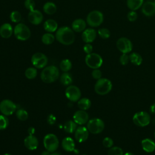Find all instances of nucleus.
I'll list each match as a JSON object with an SVG mask.
<instances>
[{"label":"nucleus","mask_w":155,"mask_h":155,"mask_svg":"<svg viewBox=\"0 0 155 155\" xmlns=\"http://www.w3.org/2000/svg\"><path fill=\"white\" fill-rule=\"evenodd\" d=\"M56 38L63 45H71L75 39L74 31L68 27L64 26L59 28L56 32Z\"/></svg>","instance_id":"nucleus-1"},{"label":"nucleus","mask_w":155,"mask_h":155,"mask_svg":"<svg viewBox=\"0 0 155 155\" xmlns=\"http://www.w3.org/2000/svg\"><path fill=\"white\" fill-rule=\"evenodd\" d=\"M59 76V69L54 65L45 67L41 73V80L45 83H52L56 81Z\"/></svg>","instance_id":"nucleus-2"},{"label":"nucleus","mask_w":155,"mask_h":155,"mask_svg":"<svg viewBox=\"0 0 155 155\" xmlns=\"http://www.w3.org/2000/svg\"><path fill=\"white\" fill-rule=\"evenodd\" d=\"M111 82L107 78L98 79L94 85V91L99 95H105L110 92L112 89Z\"/></svg>","instance_id":"nucleus-3"},{"label":"nucleus","mask_w":155,"mask_h":155,"mask_svg":"<svg viewBox=\"0 0 155 155\" xmlns=\"http://www.w3.org/2000/svg\"><path fill=\"white\" fill-rule=\"evenodd\" d=\"M13 32L16 38L22 41L28 39L31 35V31L29 28L22 23L17 24L15 27Z\"/></svg>","instance_id":"nucleus-4"},{"label":"nucleus","mask_w":155,"mask_h":155,"mask_svg":"<svg viewBox=\"0 0 155 155\" xmlns=\"http://www.w3.org/2000/svg\"><path fill=\"white\" fill-rule=\"evenodd\" d=\"M43 143L46 150L53 153L56 151L59 147V140L57 136L52 133L46 134L43 140Z\"/></svg>","instance_id":"nucleus-5"},{"label":"nucleus","mask_w":155,"mask_h":155,"mask_svg":"<svg viewBox=\"0 0 155 155\" xmlns=\"http://www.w3.org/2000/svg\"><path fill=\"white\" fill-rule=\"evenodd\" d=\"M104 21V15L99 10L90 12L87 16V23L91 27H96L99 26Z\"/></svg>","instance_id":"nucleus-6"},{"label":"nucleus","mask_w":155,"mask_h":155,"mask_svg":"<svg viewBox=\"0 0 155 155\" xmlns=\"http://www.w3.org/2000/svg\"><path fill=\"white\" fill-rule=\"evenodd\" d=\"M87 128L90 133L97 134L101 133L104 130L105 124L102 119L99 118H93L88 121Z\"/></svg>","instance_id":"nucleus-7"},{"label":"nucleus","mask_w":155,"mask_h":155,"mask_svg":"<svg viewBox=\"0 0 155 155\" xmlns=\"http://www.w3.org/2000/svg\"><path fill=\"white\" fill-rule=\"evenodd\" d=\"M85 62L88 67L93 69H97L102 65L103 59L99 54L91 53L87 54L85 58Z\"/></svg>","instance_id":"nucleus-8"},{"label":"nucleus","mask_w":155,"mask_h":155,"mask_svg":"<svg viewBox=\"0 0 155 155\" xmlns=\"http://www.w3.org/2000/svg\"><path fill=\"white\" fill-rule=\"evenodd\" d=\"M151 120L150 115L146 111H139L136 113L133 117L134 124L140 127L147 126Z\"/></svg>","instance_id":"nucleus-9"},{"label":"nucleus","mask_w":155,"mask_h":155,"mask_svg":"<svg viewBox=\"0 0 155 155\" xmlns=\"http://www.w3.org/2000/svg\"><path fill=\"white\" fill-rule=\"evenodd\" d=\"M16 105L10 99H4L0 102V111L5 116H10L16 111Z\"/></svg>","instance_id":"nucleus-10"},{"label":"nucleus","mask_w":155,"mask_h":155,"mask_svg":"<svg viewBox=\"0 0 155 155\" xmlns=\"http://www.w3.org/2000/svg\"><path fill=\"white\" fill-rule=\"evenodd\" d=\"M31 62L35 68H43L47 64L48 58L44 53H36L31 56Z\"/></svg>","instance_id":"nucleus-11"},{"label":"nucleus","mask_w":155,"mask_h":155,"mask_svg":"<svg viewBox=\"0 0 155 155\" xmlns=\"http://www.w3.org/2000/svg\"><path fill=\"white\" fill-rule=\"evenodd\" d=\"M67 98L71 102H77L80 99L81 96V92L80 89L75 85H68L65 92Z\"/></svg>","instance_id":"nucleus-12"},{"label":"nucleus","mask_w":155,"mask_h":155,"mask_svg":"<svg viewBox=\"0 0 155 155\" xmlns=\"http://www.w3.org/2000/svg\"><path fill=\"white\" fill-rule=\"evenodd\" d=\"M117 49L122 53H130L133 49V44L127 38L122 37L117 39L116 42Z\"/></svg>","instance_id":"nucleus-13"},{"label":"nucleus","mask_w":155,"mask_h":155,"mask_svg":"<svg viewBox=\"0 0 155 155\" xmlns=\"http://www.w3.org/2000/svg\"><path fill=\"white\" fill-rule=\"evenodd\" d=\"M89 131L87 128L84 126H80L77 127L74 132V137L76 141L79 143L85 142L88 137Z\"/></svg>","instance_id":"nucleus-14"},{"label":"nucleus","mask_w":155,"mask_h":155,"mask_svg":"<svg viewBox=\"0 0 155 155\" xmlns=\"http://www.w3.org/2000/svg\"><path fill=\"white\" fill-rule=\"evenodd\" d=\"M73 120L78 125H82L88 122V114L85 111L79 110L76 111L73 114Z\"/></svg>","instance_id":"nucleus-15"},{"label":"nucleus","mask_w":155,"mask_h":155,"mask_svg":"<svg viewBox=\"0 0 155 155\" xmlns=\"http://www.w3.org/2000/svg\"><path fill=\"white\" fill-rule=\"evenodd\" d=\"M28 19L32 24L39 25L43 20V15L39 10L34 9L28 13Z\"/></svg>","instance_id":"nucleus-16"},{"label":"nucleus","mask_w":155,"mask_h":155,"mask_svg":"<svg viewBox=\"0 0 155 155\" xmlns=\"http://www.w3.org/2000/svg\"><path fill=\"white\" fill-rule=\"evenodd\" d=\"M142 12L146 16H153L155 15V4L153 1H148L143 4Z\"/></svg>","instance_id":"nucleus-17"},{"label":"nucleus","mask_w":155,"mask_h":155,"mask_svg":"<svg viewBox=\"0 0 155 155\" xmlns=\"http://www.w3.org/2000/svg\"><path fill=\"white\" fill-rule=\"evenodd\" d=\"M25 147L29 150H35L37 149L39 142L36 137L34 135H28L27 136L24 141Z\"/></svg>","instance_id":"nucleus-18"},{"label":"nucleus","mask_w":155,"mask_h":155,"mask_svg":"<svg viewBox=\"0 0 155 155\" xmlns=\"http://www.w3.org/2000/svg\"><path fill=\"white\" fill-rule=\"evenodd\" d=\"M96 38V31L93 28H87L83 31L82 39L85 43H91L93 42Z\"/></svg>","instance_id":"nucleus-19"},{"label":"nucleus","mask_w":155,"mask_h":155,"mask_svg":"<svg viewBox=\"0 0 155 155\" xmlns=\"http://www.w3.org/2000/svg\"><path fill=\"white\" fill-rule=\"evenodd\" d=\"M13 31V27L9 23H4L0 27V36L2 38H9L12 35Z\"/></svg>","instance_id":"nucleus-20"},{"label":"nucleus","mask_w":155,"mask_h":155,"mask_svg":"<svg viewBox=\"0 0 155 155\" xmlns=\"http://www.w3.org/2000/svg\"><path fill=\"white\" fill-rule=\"evenodd\" d=\"M62 147L68 152H71L75 150V143L74 140L70 137H66L62 140Z\"/></svg>","instance_id":"nucleus-21"},{"label":"nucleus","mask_w":155,"mask_h":155,"mask_svg":"<svg viewBox=\"0 0 155 155\" xmlns=\"http://www.w3.org/2000/svg\"><path fill=\"white\" fill-rule=\"evenodd\" d=\"M141 145L142 149L147 153H152L155 150L154 142L148 138L143 139L141 142Z\"/></svg>","instance_id":"nucleus-22"},{"label":"nucleus","mask_w":155,"mask_h":155,"mask_svg":"<svg viewBox=\"0 0 155 155\" xmlns=\"http://www.w3.org/2000/svg\"><path fill=\"white\" fill-rule=\"evenodd\" d=\"M86 22L82 19H76L71 24V28L74 31L81 32L85 30Z\"/></svg>","instance_id":"nucleus-23"},{"label":"nucleus","mask_w":155,"mask_h":155,"mask_svg":"<svg viewBox=\"0 0 155 155\" xmlns=\"http://www.w3.org/2000/svg\"><path fill=\"white\" fill-rule=\"evenodd\" d=\"M44 28L48 33L54 32L58 30V23L54 19H47L44 23Z\"/></svg>","instance_id":"nucleus-24"},{"label":"nucleus","mask_w":155,"mask_h":155,"mask_svg":"<svg viewBox=\"0 0 155 155\" xmlns=\"http://www.w3.org/2000/svg\"><path fill=\"white\" fill-rule=\"evenodd\" d=\"M143 4V0H127V7L131 10L136 11L138 10Z\"/></svg>","instance_id":"nucleus-25"},{"label":"nucleus","mask_w":155,"mask_h":155,"mask_svg":"<svg viewBox=\"0 0 155 155\" xmlns=\"http://www.w3.org/2000/svg\"><path fill=\"white\" fill-rule=\"evenodd\" d=\"M44 12L47 15H53L56 13L57 7L53 2H47L43 6Z\"/></svg>","instance_id":"nucleus-26"},{"label":"nucleus","mask_w":155,"mask_h":155,"mask_svg":"<svg viewBox=\"0 0 155 155\" xmlns=\"http://www.w3.org/2000/svg\"><path fill=\"white\" fill-rule=\"evenodd\" d=\"M130 61L134 65H140L142 62V58L140 54L137 53H132L129 55Z\"/></svg>","instance_id":"nucleus-27"},{"label":"nucleus","mask_w":155,"mask_h":155,"mask_svg":"<svg viewBox=\"0 0 155 155\" xmlns=\"http://www.w3.org/2000/svg\"><path fill=\"white\" fill-rule=\"evenodd\" d=\"M91 101L87 97H84L82 99H80L78 101V106L80 108V110H87L90 108L91 107Z\"/></svg>","instance_id":"nucleus-28"},{"label":"nucleus","mask_w":155,"mask_h":155,"mask_svg":"<svg viewBox=\"0 0 155 155\" xmlns=\"http://www.w3.org/2000/svg\"><path fill=\"white\" fill-rule=\"evenodd\" d=\"M60 81L62 85L65 86H68L71 84L73 82V78L69 73L64 72L60 77Z\"/></svg>","instance_id":"nucleus-29"},{"label":"nucleus","mask_w":155,"mask_h":155,"mask_svg":"<svg viewBox=\"0 0 155 155\" xmlns=\"http://www.w3.org/2000/svg\"><path fill=\"white\" fill-rule=\"evenodd\" d=\"M64 128L67 133H73L77 128V124L74 120H68L65 123Z\"/></svg>","instance_id":"nucleus-30"},{"label":"nucleus","mask_w":155,"mask_h":155,"mask_svg":"<svg viewBox=\"0 0 155 155\" xmlns=\"http://www.w3.org/2000/svg\"><path fill=\"white\" fill-rule=\"evenodd\" d=\"M59 67L61 70L64 71V72H68L69 70H71V67H72V64L71 62L68 59H63L60 64H59Z\"/></svg>","instance_id":"nucleus-31"},{"label":"nucleus","mask_w":155,"mask_h":155,"mask_svg":"<svg viewBox=\"0 0 155 155\" xmlns=\"http://www.w3.org/2000/svg\"><path fill=\"white\" fill-rule=\"evenodd\" d=\"M54 36L53 34L51 33H47L42 35L41 40L43 44L45 45H50L54 42Z\"/></svg>","instance_id":"nucleus-32"},{"label":"nucleus","mask_w":155,"mask_h":155,"mask_svg":"<svg viewBox=\"0 0 155 155\" xmlns=\"http://www.w3.org/2000/svg\"><path fill=\"white\" fill-rule=\"evenodd\" d=\"M37 76V70L35 67H29L25 71V76L28 79H33Z\"/></svg>","instance_id":"nucleus-33"},{"label":"nucleus","mask_w":155,"mask_h":155,"mask_svg":"<svg viewBox=\"0 0 155 155\" xmlns=\"http://www.w3.org/2000/svg\"><path fill=\"white\" fill-rule=\"evenodd\" d=\"M16 116L19 120L22 121L26 120L28 117V114L27 111L24 109H19L16 111Z\"/></svg>","instance_id":"nucleus-34"},{"label":"nucleus","mask_w":155,"mask_h":155,"mask_svg":"<svg viewBox=\"0 0 155 155\" xmlns=\"http://www.w3.org/2000/svg\"><path fill=\"white\" fill-rule=\"evenodd\" d=\"M10 19L12 22L17 23V22H19V21H21V20L22 19V16L19 12L15 10V11H13L12 12H11V13L10 15Z\"/></svg>","instance_id":"nucleus-35"},{"label":"nucleus","mask_w":155,"mask_h":155,"mask_svg":"<svg viewBox=\"0 0 155 155\" xmlns=\"http://www.w3.org/2000/svg\"><path fill=\"white\" fill-rule=\"evenodd\" d=\"M9 124V120L7 117L4 114L0 115V130L7 128Z\"/></svg>","instance_id":"nucleus-36"},{"label":"nucleus","mask_w":155,"mask_h":155,"mask_svg":"<svg viewBox=\"0 0 155 155\" xmlns=\"http://www.w3.org/2000/svg\"><path fill=\"white\" fill-rule=\"evenodd\" d=\"M97 33L99 35V36L104 39H108L110 36V31L108 29L106 28H101L98 30Z\"/></svg>","instance_id":"nucleus-37"},{"label":"nucleus","mask_w":155,"mask_h":155,"mask_svg":"<svg viewBox=\"0 0 155 155\" xmlns=\"http://www.w3.org/2000/svg\"><path fill=\"white\" fill-rule=\"evenodd\" d=\"M108 155H124V153L121 148L119 147H113L109 149Z\"/></svg>","instance_id":"nucleus-38"},{"label":"nucleus","mask_w":155,"mask_h":155,"mask_svg":"<svg viewBox=\"0 0 155 155\" xmlns=\"http://www.w3.org/2000/svg\"><path fill=\"white\" fill-rule=\"evenodd\" d=\"M102 144L105 148H111L113 145V140L111 138L106 137L103 139Z\"/></svg>","instance_id":"nucleus-39"},{"label":"nucleus","mask_w":155,"mask_h":155,"mask_svg":"<svg viewBox=\"0 0 155 155\" xmlns=\"http://www.w3.org/2000/svg\"><path fill=\"white\" fill-rule=\"evenodd\" d=\"M24 6L30 11L35 9V2L33 0H25L24 2Z\"/></svg>","instance_id":"nucleus-40"},{"label":"nucleus","mask_w":155,"mask_h":155,"mask_svg":"<svg viewBox=\"0 0 155 155\" xmlns=\"http://www.w3.org/2000/svg\"><path fill=\"white\" fill-rule=\"evenodd\" d=\"M130 61L129 56L126 53H122V54L120 56L119 62L122 65H126Z\"/></svg>","instance_id":"nucleus-41"},{"label":"nucleus","mask_w":155,"mask_h":155,"mask_svg":"<svg viewBox=\"0 0 155 155\" xmlns=\"http://www.w3.org/2000/svg\"><path fill=\"white\" fill-rule=\"evenodd\" d=\"M127 18L128 21L130 22L135 21L137 18V14L136 12V11H134V10L130 11L127 14Z\"/></svg>","instance_id":"nucleus-42"},{"label":"nucleus","mask_w":155,"mask_h":155,"mask_svg":"<svg viewBox=\"0 0 155 155\" xmlns=\"http://www.w3.org/2000/svg\"><path fill=\"white\" fill-rule=\"evenodd\" d=\"M91 76L94 79L98 80V79H101L102 77V72L98 68L93 69V70L91 73Z\"/></svg>","instance_id":"nucleus-43"},{"label":"nucleus","mask_w":155,"mask_h":155,"mask_svg":"<svg viewBox=\"0 0 155 155\" xmlns=\"http://www.w3.org/2000/svg\"><path fill=\"white\" fill-rule=\"evenodd\" d=\"M83 50H84V52L85 53H87V54H90L92 52L93 46L90 43H87L86 44L84 45V46L83 47Z\"/></svg>","instance_id":"nucleus-44"},{"label":"nucleus","mask_w":155,"mask_h":155,"mask_svg":"<svg viewBox=\"0 0 155 155\" xmlns=\"http://www.w3.org/2000/svg\"><path fill=\"white\" fill-rule=\"evenodd\" d=\"M47 120L50 125H53L56 122V117L53 114H50V115H48Z\"/></svg>","instance_id":"nucleus-45"},{"label":"nucleus","mask_w":155,"mask_h":155,"mask_svg":"<svg viewBox=\"0 0 155 155\" xmlns=\"http://www.w3.org/2000/svg\"><path fill=\"white\" fill-rule=\"evenodd\" d=\"M35 132V129L33 127H29L28 129V133L29 135H33V134Z\"/></svg>","instance_id":"nucleus-46"},{"label":"nucleus","mask_w":155,"mask_h":155,"mask_svg":"<svg viewBox=\"0 0 155 155\" xmlns=\"http://www.w3.org/2000/svg\"><path fill=\"white\" fill-rule=\"evenodd\" d=\"M150 111L152 114H155V103L153 104L150 108Z\"/></svg>","instance_id":"nucleus-47"},{"label":"nucleus","mask_w":155,"mask_h":155,"mask_svg":"<svg viewBox=\"0 0 155 155\" xmlns=\"http://www.w3.org/2000/svg\"><path fill=\"white\" fill-rule=\"evenodd\" d=\"M51 152L47 151V150H45V151H44L42 153H41V155H51Z\"/></svg>","instance_id":"nucleus-48"},{"label":"nucleus","mask_w":155,"mask_h":155,"mask_svg":"<svg viewBox=\"0 0 155 155\" xmlns=\"http://www.w3.org/2000/svg\"><path fill=\"white\" fill-rule=\"evenodd\" d=\"M51 155H61V154L59 152H55V151H54V152L51 153Z\"/></svg>","instance_id":"nucleus-49"},{"label":"nucleus","mask_w":155,"mask_h":155,"mask_svg":"<svg viewBox=\"0 0 155 155\" xmlns=\"http://www.w3.org/2000/svg\"><path fill=\"white\" fill-rule=\"evenodd\" d=\"M124 155H134L133 153H130V152H127V153H126L125 154H124Z\"/></svg>","instance_id":"nucleus-50"},{"label":"nucleus","mask_w":155,"mask_h":155,"mask_svg":"<svg viewBox=\"0 0 155 155\" xmlns=\"http://www.w3.org/2000/svg\"><path fill=\"white\" fill-rule=\"evenodd\" d=\"M3 155H12V154H9V153H5V154H3Z\"/></svg>","instance_id":"nucleus-51"},{"label":"nucleus","mask_w":155,"mask_h":155,"mask_svg":"<svg viewBox=\"0 0 155 155\" xmlns=\"http://www.w3.org/2000/svg\"><path fill=\"white\" fill-rule=\"evenodd\" d=\"M153 2H154V4H155V0H154V1H153Z\"/></svg>","instance_id":"nucleus-52"},{"label":"nucleus","mask_w":155,"mask_h":155,"mask_svg":"<svg viewBox=\"0 0 155 155\" xmlns=\"http://www.w3.org/2000/svg\"><path fill=\"white\" fill-rule=\"evenodd\" d=\"M81 155H87V154H81Z\"/></svg>","instance_id":"nucleus-53"},{"label":"nucleus","mask_w":155,"mask_h":155,"mask_svg":"<svg viewBox=\"0 0 155 155\" xmlns=\"http://www.w3.org/2000/svg\"><path fill=\"white\" fill-rule=\"evenodd\" d=\"M154 137H155V132H154Z\"/></svg>","instance_id":"nucleus-54"},{"label":"nucleus","mask_w":155,"mask_h":155,"mask_svg":"<svg viewBox=\"0 0 155 155\" xmlns=\"http://www.w3.org/2000/svg\"><path fill=\"white\" fill-rule=\"evenodd\" d=\"M148 1H151V0H148Z\"/></svg>","instance_id":"nucleus-55"}]
</instances>
